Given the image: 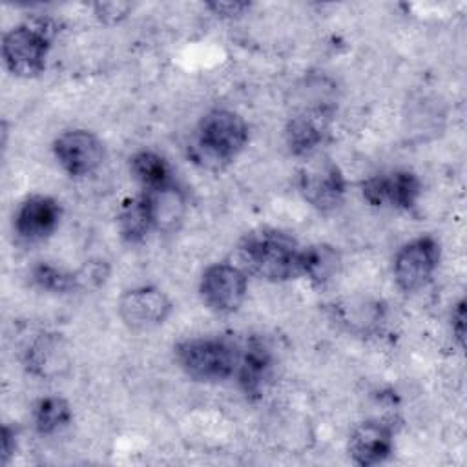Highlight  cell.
Masks as SVG:
<instances>
[{
	"label": "cell",
	"mask_w": 467,
	"mask_h": 467,
	"mask_svg": "<svg viewBox=\"0 0 467 467\" xmlns=\"http://www.w3.org/2000/svg\"><path fill=\"white\" fill-rule=\"evenodd\" d=\"M248 140V128L241 115L230 109L206 113L190 144V155L206 168L219 170L232 162Z\"/></svg>",
	"instance_id": "2"
},
{
	"label": "cell",
	"mask_w": 467,
	"mask_h": 467,
	"mask_svg": "<svg viewBox=\"0 0 467 467\" xmlns=\"http://www.w3.org/2000/svg\"><path fill=\"white\" fill-rule=\"evenodd\" d=\"M60 204L49 195H31L16 210L15 232L27 243L49 237L60 223Z\"/></svg>",
	"instance_id": "11"
},
{
	"label": "cell",
	"mask_w": 467,
	"mask_h": 467,
	"mask_svg": "<svg viewBox=\"0 0 467 467\" xmlns=\"http://www.w3.org/2000/svg\"><path fill=\"white\" fill-rule=\"evenodd\" d=\"M440 263V243L421 235L400 248L394 257V279L403 292L420 290L429 283Z\"/></svg>",
	"instance_id": "6"
},
{
	"label": "cell",
	"mask_w": 467,
	"mask_h": 467,
	"mask_svg": "<svg viewBox=\"0 0 467 467\" xmlns=\"http://www.w3.org/2000/svg\"><path fill=\"white\" fill-rule=\"evenodd\" d=\"M130 171L144 192H155L173 184L168 162L155 151H137L130 159Z\"/></svg>",
	"instance_id": "16"
},
{
	"label": "cell",
	"mask_w": 467,
	"mask_h": 467,
	"mask_svg": "<svg viewBox=\"0 0 467 467\" xmlns=\"http://www.w3.org/2000/svg\"><path fill=\"white\" fill-rule=\"evenodd\" d=\"M2 436H4V463L9 462L11 454L15 452V445H16V436H15V429H11L9 425H4V431H2Z\"/></svg>",
	"instance_id": "23"
},
{
	"label": "cell",
	"mask_w": 467,
	"mask_h": 467,
	"mask_svg": "<svg viewBox=\"0 0 467 467\" xmlns=\"http://www.w3.org/2000/svg\"><path fill=\"white\" fill-rule=\"evenodd\" d=\"M199 294L202 303L217 314L235 312L246 296V272L230 263H217L204 270Z\"/></svg>",
	"instance_id": "5"
},
{
	"label": "cell",
	"mask_w": 467,
	"mask_h": 467,
	"mask_svg": "<svg viewBox=\"0 0 467 467\" xmlns=\"http://www.w3.org/2000/svg\"><path fill=\"white\" fill-rule=\"evenodd\" d=\"M55 33L57 27L49 18H33L9 29L2 40L5 67L24 78L42 73Z\"/></svg>",
	"instance_id": "3"
},
{
	"label": "cell",
	"mask_w": 467,
	"mask_h": 467,
	"mask_svg": "<svg viewBox=\"0 0 467 467\" xmlns=\"http://www.w3.org/2000/svg\"><path fill=\"white\" fill-rule=\"evenodd\" d=\"M71 420V407L60 396L38 400L33 410V423L38 434H53L66 427Z\"/></svg>",
	"instance_id": "18"
},
{
	"label": "cell",
	"mask_w": 467,
	"mask_h": 467,
	"mask_svg": "<svg viewBox=\"0 0 467 467\" xmlns=\"http://www.w3.org/2000/svg\"><path fill=\"white\" fill-rule=\"evenodd\" d=\"M299 192L316 210L330 212L343 201L345 177L330 159H319L301 170Z\"/></svg>",
	"instance_id": "7"
},
{
	"label": "cell",
	"mask_w": 467,
	"mask_h": 467,
	"mask_svg": "<svg viewBox=\"0 0 467 467\" xmlns=\"http://www.w3.org/2000/svg\"><path fill=\"white\" fill-rule=\"evenodd\" d=\"M421 193L420 179L407 170L387 175H374L363 182V197L372 206L389 204L398 210H410Z\"/></svg>",
	"instance_id": "10"
},
{
	"label": "cell",
	"mask_w": 467,
	"mask_h": 467,
	"mask_svg": "<svg viewBox=\"0 0 467 467\" xmlns=\"http://www.w3.org/2000/svg\"><path fill=\"white\" fill-rule=\"evenodd\" d=\"M33 281L49 292H71L78 288V277L77 272H66L62 268H57L49 263H40L33 268Z\"/></svg>",
	"instance_id": "19"
},
{
	"label": "cell",
	"mask_w": 467,
	"mask_h": 467,
	"mask_svg": "<svg viewBox=\"0 0 467 467\" xmlns=\"http://www.w3.org/2000/svg\"><path fill=\"white\" fill-rule=\"evenodd\" d=\"M339 268V254L328 244H312L301 250V275L314 285H325Z\"/></svg>",
	"instance_id": "17"
},
{
	"label": "cell",
	"mask_w": 467,
	"mask_h": 467,
	"mask_svg": "<svg viewBox=\"0 0 467 467\" xmlns=\"http://www.w3.org/2000/svg\"><path fill=\"white\" fill-rule=\"evenodd\" d=\"M151 228H155V221L148 195L140 193L126 201L119 212V232L122 239L128 243H139Z\"/></svg>",
	"instance_id": "15"
},
{
	"label": "cell",
	"mask_w": 467,
	"mask_h": 467,
	"mask_svg": "<svg viewBox=\"0 0 467 467\" xmlns=\"http://www.w3.org/2000/svg\"><path fill=\"white\" fill-rule=\"evenodd\" d=\"M272 370L270 350L257 339H250L246 347L239 352L237 359V379L246 396H261L266 379Z\"/></svg>",
	"instance_id": "14"
},
{
	"label": "cell",
	"mask_w": 467,
	"mask_h": 467,
	"mask_svg": "<svg viewBox=\"0 0 467 467\" xmlns=\"http://www.w3.org/2000/svg\"><path fill=\"white\" fill-rule=\"evenodd\" d=\"M58 164L71 177H82L95 171L104 159L100 139L86 130H71L58 135L53 142Z\"/></svg>",
	"instance_id": "9"
},
{
	"label": "cell",
	"mask_w": 467,
	"mask_h": 467,
	"mask_svg": "<svg viewBox=\"0 0 467 467\" xmlns=\"http://www.w3.org/2000/svg\"><path fill=\"white\" fill-rule=\"evenodd\" d=\"M301 250L288 234L261 228L246 234L237 248L241 268L266 281H286L301 275Z\"/></svg>",
	"instance_id": "1"
},
{
	"label": "cell",
	"mask_w": 467,
	"mask_h": 467,
	"mask_svg": "<svg viewBox=\"0 0 467 467\" xmlns=\"http://www.w3.org/2000/svg\"><path fill=\"white\" fill-rule=\"evenodd\" d=\"M208 7L213 9L215 15L232 16V15H243V11L250 7V4L248 2H213V4H208Z\"/></svg>",
	"instance_id": "22"
},
{
	"label": "cell",
	"mask_w": 467,
	"mask_h": 467,
	"mask_svg": "<svg viewBox=\"0 0 467 467\" xmlns=\"http://www.w3.org/2000/svg\"><path fill=\"white\" fill-rule=\"evenodd\" d=\"M97 15H100V18L104 20H119L120 16H124L130 9V4H122V2H102L95 5Z\"/></svg>",
	"instance_id": "20"
},
{
	"label": "cell",
	"mask_w": 467,
	"mask_h": 467,
	"mask_svg": "<svg viewBox=\"0 0 467 467\" xmlns=\"http://www.w3.org/2000/svg\"><path fill=\"white\" fill-rule=\"evenodd\" d=\"M170 312L171 301L157 286H137L119 299V316L131 330L155 328L168 319Z\"/></svg>",
	"instance_id": "8"
},
{
	"label": "cell",
	"mask_w": 467,
	"mask_h": 467,
	"mask_svg": "<svg viewBox=\"0 0 467 467\" xmlns=\"http://www.w3.org/2000/svg\"><path fill=\"white\" fill-rule=\"evenodd\" d=\"M177 363L195 381H223L235 372L239 350L224 337H192L177 345Z\"/></svg>",
	"instance_id": "4"
},
{
	"label": "cell",
	"mask_w": 467,
	"mask_h": 467,
	"mask_svg": "<svg viewBox=\"0 0 467 467\" xmlns=\"http://www.w3.org/2000/svg\"><path fill=\"white\" fill-rule=\"evenodd\" d=\"M332 111L325 106L308 108L294 115L285 130L286 144L294 155H310L323 142Z\"/></svg>",
	"instance_id": "13"
},
{
	"label": "cell",
	"mask_w": 467,
	"mask_h": 467,
	"mask_svg": "<svg viewBox=\"0 0 467 467\" xmlns=\"http://www.w3.org/2000/svg\"><path fill=\"white\" fill-rule=\"evenodd\" d=\"M452 334L460 347H463L465 339V301L460 299L452 310Z\"/></svg>",
	"instance_id": "21"
},
{
	"label": "cell",
	"mask_w": 467,
	"mask_h": 467,
	"mask_svg": "<svg viewBox=\"0 0 467 467\" xmlns=\"http://www.w3.org/2000/svg\"><path fill=\"white\" fill-rule=\"evenodd\" d=\"M394 449L392 429L378 420L359 423L348 438V454L354 463L370 467L383 463Z\"/></svg>",
	"instance_id": "12"
}]
</instances>
